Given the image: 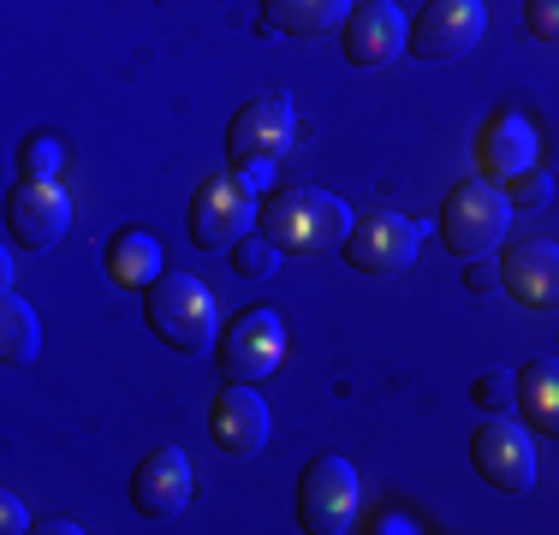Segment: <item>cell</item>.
Masks as SVG:
<instances>
[{
  "instance_id": "obj_1",
  "label": "cell",
  "mask_w": 559,
  "mask_h": 535,
  "mask_svg": "<svg viewBox=\"0 0 559 535\" xmlns=\"http://www.w3.org/2000/svg\"><path fill=\"white\" fill-rule=\"evenodd\" d=\"M262 233H269L286 257H322V250L345 245V233H352V209H345L334 191L298 185V191H280V197L262 203Z\"/></svg>"
},
{
  "instance_id": "obj_2",
  "label": "cell",
  "mask_w": 559,
  "mask_h": 535,
  "mask_svg": "<svg viewBox=\"0 0 559 535\" xmlns=\"http://www.w3.org/2000/svg\"><path fill=\"white\" fill-rule=\"evenodd\" d=\"M143 316H150V333L179 357H203L221 333V310H215V292L191 274H167L143 292Z\"/></svg>"
},
{
  "instance_id": "obj_3",
  "label": "cell",
  "mask_w": 559,
  "mask_h": 535,
  "mask_svg": "<svg viewBox=\"0 0 559 535\" xmlns=\"http://www.w3.org/2000/svg\"><path fill=\"white\" fill-rule=\"evenodd\" d=\"M506 221H512L506 191H495V185H483V179L452 185L447 203H441V238H447V250H452L459 262L488 257V250L506 238Z\"/></svg>"
},
{
  "instance_id": "obj_4",
  "label": "cell",
  "mask_w": 559,
  "mask_h": 535,
  "mask_svg": "<svg viewBox=\"0 0 559 535\" xmlns=\"http://www.w3.org/2000/svg\"><path fill=\"white\" fill-rule=\"evenodd\" d=\"M471 464L495 494H530V482H536L530 423H512V411H488V423L471 435Z\"/></svg>"
},
{
  "instance_id": "obj_5",
  "label": "cell",
  "mask_w": 559,
  "mask_h": 535,
  "mask_svg": "<svg viewBox=\"0 0 559 535\" xmlns=\"http://www.w3.org/2000/svg\"><path fill=\"white\" fill-rule=\"evenodd\" d=\"M417 245H423V233L405 221V214L369 209V214H357V221H352L340 257L352 262L357 274H369V280H393V274H405V268L417 262Z\"/></svg>"
},
{
  "instance_id": "obj_6",
  "label": "cell",
  "mask_w": 559,
  "mask_h": 535,
  "mask_svg": "<svg viewBox=\"0 0 559 535\" xmlns=\"http://www.w3.org/2000/svg\"><path fill=\"white\" fill-rule=\"evenodd\" d=\"M286 357V321L269 304L233 316L221 333V381H269Z\"/></svg>"
},
{
  "instance_id": "obj_7",
  "label": "cell",
  "mask_w": 559,
  "mask_h": 535,
  "mask_svg": "<svg viewBox=\"0 0 559 535\" xmlns=\"http://www.w3.org/2000/svg\"><path fill=\"white\" fill-rule=\"evenodd\" d=\"M357 518V471L345 459H310L298 476V524L310 535H345Z\"/></svg>"
},
{
  "instance_id": "obj_8",
  "label": "cell",
  "mask_w": 559,
  "mask_h": 535,
  "mask_svg": "<svg viewBox=\"0 0 559 535\" xmlns=\"http://www.w3.org/2000/svg\"><path fill=\"white\" fill-rule=\"evenodd\" d=\"M257 209H262V197L245 191V185H238V173H221V179H209L203 191H197V203H191V245L209 250V257L233 250L238 238L250 233Z\"/></svg>"
},
{
  "instance_id": "obj_9",
  "label": "cell",
  "mask_w": 559,
  "mask_h": 535,
  "mask_svg": "<svg viewBox=\"0 0 559 535\" xmlns=\"http://www.w3.org/2000/svg\"><path fill=\"white\" fill-rule=\"evenodd\" d=\"M488 31V7L483 0H429L411 24V43L405 54L417 60H464Z\"/></svg>"
},
{
  "instance_id": "obj_10",
  "label": "cell",
  "mask_w": 559,
  "mask_h": 535,
  "mask_svg": "<svg viewBox=\"0 0 559 535\" xmlns=\"http://www.w3.org/2000/svg\"><path fill=\"white\" fill-rule=\"evenodd\" d=\"M209 440L226 452V459H257L269 447V405L250 381H226L215 393V411H209Z\"/></svg>"
},
{
  "instance_id": "obj_11",
  "label": "cell",
  "mask_w": 559,
  "mask_h": 535,
  "mask_svg": "<svg viewBox=\"0 0 559 535\" xmlns=\"http://www.w3.org/2000/svg\"><path fill=\"white\" fill-rule=\"evenodd\" d=\"M191 506V459L179 447H155L150 459L131 471V512L150 518V524H167Z\"/></svg>"
},
{
  "instance_id": "obj_12",
  "label": "cell",
  "mask_w": 559,
  "mask_h": 535,
  "mask_svg": "<svg viewBox=\"0 0 559 535\" xmlns=\"http://www.w3.org/2000/svg\"><path fill=\"white\" fill-rule=\"evenodd\" d=\"M500 292L536 316H559V245L548 238H524L500 257Z\"/></svg>"
},
{
  "instance_id": "obj_13",
  "label": "cell",
  "mask_w": 559,
  "mask_h": 535,
  "mask_svg": "<svg viewBox=\"0 0 559 535\" xmlns=\"http://www.w3.org/2000/svg\"><path fill=\"white\" fill-rule=\"evenodd\" d=\"M411 43V24L405 12L393 7V0H364V7H352V19L340 24V48L352 66H364V72H376V66H388L393 54H405Z\"/></svg>"
},
{
  "instance_id": "obj_14",
  "label": "cell",
  "mask_w": 559,
  "mask_h": 535,
  "mask_svg": "<svg viewBox=\"0 0 559 535\" xmlns=\"http://www.w3.org/2000/svg\"><path fill=\"white\" fill-rule=\"evenodd\" d=\"M66 221H72V203H66V191L48 179H19V191L7 197V233H12V245H24V250L60 245Z\"/></svg>"
},
{
  "instance_id": "obj_15",
  "label": "cell",
  "mask_w": 559,
  "mask_h": 535,
  "mask_svg": "<svg viewBox=\"0 0 559 535\" xmlns=\"http://www.w3.org/2000/svg\"><path fill=\"white\" fill-rule=\"evenodd\" d=\"M292 143V102L286 96H250L245 107L233 114V126H226V150L233 160H250V155H274Z\"/></svg>"
},
{
  "instance_id": "obj_16",
  "label": "cell",
  "mask_w": 559,
  "mask_h": 535,
  "mask_svg": "<svg viewBox=\"0 0 559 535\" xmlns=\"http://www.w3.org/2000/svg\"><path fill=\"white\" fill-rule=\"evenodd\" d=\"M483 167L495 173V179H518L524 167H536V131L518 114H495L483 131Z\"/></svg>"
},
{
  "instance_id": "obj_17",
  "label": "cell",
  "mask_w": 559,
  "mask_h": 535,
  "mask_svg": "<svg viewBox=\"0 0 559 535\" xmlns=\"http://www.w3.org/2000/svg\"><path fill=\"white\" fill-rule=\"evenodd\" d=\"M518 417L559 440V357H536L518 369Z\"/></svg>"
},
{
  "instance_id": "obj_18",
  "label": "cell",
  "mask_w": 559,
  "mask_h": 535,
  "mask_svg": "<svg viewBox=\"0 0 559 535\" xmlns=\"http://www.w3.org/2000/svg\"><path fill=\"white\" fill-rule=\"evenodd\" d=\"M108 280L126 292H150L155 280H162V245H155L150 233H138V226H126V233H114L108 245Z\"/></svg>"
},
{
  "instance_id": "obj_19",
  "label": "cell",
  "mask_w": 559,
  "mask_h": 535,
  "mask_svg": "<svg viewBox=\"0 0 559 535\" xmlns=\"http://www.w3.org/2000/svg\"><path fill=\"white\" fill-rule=\"evenodd\" d=\"M352 19V0H269V24L286 36H328Z\"/></svg>"
},
{
  "instance_id": "obj_20",
  "label": "cell",
  "mask_w": 559,
  "mask_h": 535,
  "mask_svg": "<svg viewBox=\"0 0 559 535\" xmlns=\"http://www.w3.org/2000/svg\"><path fill=\"white\" fill-rule=\"evenodd\" d=\"M36 352H43V321L19 292H7L0 298V357L19 369V364H36Z\"/></svg>"
},
{
  "instance_id": "obj_21",
  "label": "cell",
  "mask_w": 559,
  "mask_h": 535,
  "mask_svg": "<svg viewBox=\"0 0 559 535\" xmlns=\"http://www.w3.org/2000/svg\"><path fill=\"white\" fill-rule=\"evenodd\" d=\"M226 257H233V274H238V280H274V268H280V257H286V250H280L269 233H262V238L245 233L233 250H226Z\"/></svg>"
},
{
  "instance_id": "obj_22",
  "label": "cell",
  "mask_w": 559,
  "mask_h": 535,
  "mask_svg": "<svg viewBox=\"0 0 559 535\" xmlns=\"http://www.w3.org/2000/svg\"><path fill=\"white\" fill-rule=\"evenodd\" d=\"M471 399L483 411H512L518 405V374L512 369H483V374H476V387H471Z\"/></svg>"
},
{
  "instance_id": "obj_23",
  "label": "cell",
  "mask_w": 559,
  "mask_h": 535,
  "mask_svg": "<svg viewBox=\"0 0 559 535\" xmlns=\"http://www.w3.org/2000/svg\"><path fill=\"white\" fill-rule=\"evenodd\" d=\"M55 173H60V143L55 138H31L19 150V179H48L55 185Z\"/></svg>"
},
{
  "instance_id": "obj_24",
  "label": "cell",
  "mask_w": 559,
  "mask_h": 535,
  "mask_svg": "<svg viewBox=\"0 0 559 535\" xmlns=\"http://www.w3.org/2000/svg\"><path fill=\"white\" fill-rule=\"evenodd\" d=\"M548 191H554V179L542 167H524L518 179H506V203H512V209H542V203H548Z\"/></svg>"
},
{
  "instance_id": "obj_25",
  "label": "cell",
  "mask_w": 559,
  "mask_h": 535,
  "mask_svg": "<svg viewBox=\"0 0 559 535\" xmlns=\"http://www.w3.org/2000/svg\"><path fill=\"white\" fill-rule=\"evenodd\" d=\"M524 24L536 43L559 48V0H524Z\"/></svg>"
},
{
  "instance_id": "obj_26",
  "label": "cell",
  "mask_w": 559,
  "mask_h": 535,
  "mask_svg": "<svg viewBox=\"0 0 559 535\" xmlns=\"http://www.w3.org/2000/svg\"><path fill=\"white\" fill-rule=\"evenodd\" d=\"M238 185H245V191H257V197H269V185H274V155L238 160Z\"/></svg>"
},
{
  "instance_id": "obj_27",
  "label": "cell",
  "mask_w": 559,
  "mask_h": 535,
  "mask_svg": "<svg viewBox=\"0 0 559 535\" xmlns=\"http://www.w3.org/2000/svg\"><path fill=\"white\" fill-rule=\"evenodd\" d=\"M471 292H500V268H488L483 257H471Z\"/></svg>"
},
{
  "instance_id": "obj_28",
  "label": "cell",
  "mask_w": 559,
  "mask_h": 535,
  "mask_svg": "<svg viewBox=\"0 0 559 535\" xmlns=\"http://www.w3.org/2000/svg\"><path fill=\"white\" fill-rule=\"evenodd\" d=\"M0 530H7V535H24V530H31V518H24L19 500H0Z\"/></svg>"
}]
</instances>
